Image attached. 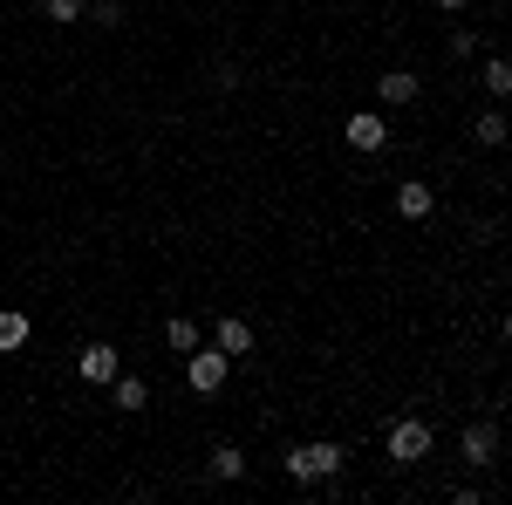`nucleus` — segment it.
<instances>
[{"label": "nucleus", "instance_id": "nucleus-1", "mask_svg": "<svg viewBox=\"0 0 512 505\" xmlns=\"http://www.w3.org/2000/svg\"><path fill=\"white\" fill-rule=\"evenodd\" d=\"M342 458H349V451L328 444V437H321V444H294V451H287V478H301V485H308V478H335Z\"/></svg>", "mask_w": 512, "mask_h": 505}, {"label": "nucleus", "instance_id": "nucleus-2", "mask_svg": "<svg viewBox=\"0 0 512 505\" xmlns=\"http://www.w3.org/2000/svg\"><path fill=\"white\" fill-rule=\"evenodd\" d=\"M226 376H233V355H226V349H205V342H198V349L185 355V383H192L198 396H219Z\"/></svg>", "mask_w": 512, "mask_h": 505}, {"label": "nucleus", "instance_id": "nucleus-3", "mask_svg": "<svg viewBox=\"0 0 512 505\" xmlns=\"http://www.w3.org/2000/svg\"><path fill=\"white\" fill-rule=\"evenodd\" d=\"M390 458L396 465H424V458H431V424H424V417L390 424Z\"/></svg>", "mask_w": 512, "mask_h": 505}, {"label": "nucleus", "instance_id": "nucleus-4", "mask_svg": "<svg viewBox=\"0 0 512 505\" xmlns=\"http://www.w3.org/2000/svg\"><path fill=\"white\" fill-rule=\"evenodd\" d=\"M117 369H123V362H117V349H110V342H89V349L76 355V376H82V383H89V389L117 383Z\"/></svg>", "mask_w": 512, "mask_h": 505}, {"label": "nucleus", "instance_id": "nucleus-5", "mask_svg": "<svg viewBox=\"0 0 512 505\" xmlns=\"http://www.w3.org/2000/svg\"><path fill=\"white\" fill-rule=\"evenodd\" d=\"M342 137H349L355 151H383V144H390V123H383V117H369V110H355V117L342 123Z\"/></svg>", "mask_w": 512, "mask_h": 505}, {"label": "nucleus", "instance_id": "nucleus-6", "mask_svg": "<svg viewBox=\"0 0 512 505\" xmlns=\"http://www.w3.org/2000/svg\"><path fill=\"white\" fill-rule=\"evenodd\" d=\"M212 349H226L233 362H246V355H253V321H239V314H226V321L212 328Z\"/></svg>", "mask_w": 512, "mask_h": 505}, {"label": "nucleus", "instance_id": "nucleus-7", "mask_svg": "<svg viewBox=\"0 0 512 505\" xmlns=\"http://www.w3.org/2000/svg\"><path fill=\"white\" fill-rule=\"evenodd\" d=\"M396 212H403V219H431V212H437V192L410 178V185H396Z\"/></svg>", "mask_w": 512, "mask_h": 505}, {"label": "nucleus", "instance_id": "nucleus-8", "mask_svg": "<svg viewBox=\"0 0 512 505\" xmlns=\"http://www.w3.org/2000/svg\"><path fill=\"white\" fill-rule=\"evenodd\" d=\"M492 458H499V430L472 424V430H465V465H492Z\"/></svg>", "mask_w": 512, "mask_h": 505}, {"label": "nucleus", "instance_id": "nucleus-9", "mask_svg": "<svg viewBox=\"0 0 512 505\" xmlns=\"http://www.w3.org/2000/svg\"><path fill=\"white\" fill-rule=\"evenodd\" d=\"M376 89H383V103H417V76H410V69H390V76H376Z\"/></svg>", "mask_w": 512, "mask_h": 505}, {"label": "nucleus", "instance_id": "nucleus-10", "mask_svg": "<svg viewBox=\"0 0 512 505\" xmlns=\"http://www.w3.org/2000/svg\"><path fill=\"white\" fill-rule=\"evenodd\" d=\"M478 82H485L492 96H512V62H506V55H485V69H478Z\"/></svg>", "mask_w": 512, "mask_h": 505}, {"label": "nucleus", "instance_id": "nucleus-11", "mask_svg": "<svg viewBox=\"0 0 512 505\" xmlns=\"http://www.w3.org/2000/svg\"><path fill=\"white\" fill-rule=\"evenodd\" d=\"M110 396H117V410H144L151 403V389L137 383V376H123V369H117V383H110Z\"/></svg>", "mask_w": 512, "mask_h": 505}, {"label": "nucleus", "instance_id": "nucleus-12", "mask_svg": "<svg viewBox=\"0 0 512 505\" xmlns=\"http://www.w3.org/2000/svg\"><path fill=\"white\" fill-rule=\"evenodd\" d=\"M21 342H28V314H21V308H7V314H0V355H14Z\"/></svg>", "mask_w": 512, "mask_h": 505}, {"label": "nucleus", "instance_id": "nucleus-13", "mask_svg": "<svg viewBox=\"0 0 512 505\" xmlns=\"http://www.w3.org/2000/svg\"><path fill=\"white\" fill-rule=\"evenodd\" d=\"M212 478H246V451L239 444H219L212 451Z\"/></svg>", "mask_w": 512, "mask_h": 505}, {"label": "nucleus", "instance_id": "nucleus-14", "mask_svg": "<svg viewBox=\"0 0 512 505\" xmlns=\"http://www.w3.org/2000/svg\"><path fill=\"white\" fill-rule=\"evenodd\" d=\"M164 342H171L178 355H192V349H198V328L185 321V314H171V321H164Z\"/></svg>", "mask_w": 512, "mask_h": 505}, {"label": "nucleus", "instance_id": "nucleus-15", "mask_svg": "<svg viewBox=\"0 0 512 505\" xmlns=\"http://www.w3.org/2000/svg\"><path fill=\"white\" fill-rule=\"evenodd\" d=\"M472 137L485 144V151H499V144H506V117H499V110H485V117L472 123Z\"/></svg>", "mask_w": 512, "mask_h": 505}, {"label": "nucleus", "instance_id": "nucleus-16", "mask_svg": "<svg viewBox=\"0 0 512 505\" xmlns=\"http://www.w3.org/2000/svg\"><path fill=\"white\" fill-rule=\"evenodd\" d=\"M82 7H89V0H41V14H48L55 28H69V21H82Z\"/></svg>", "mask_w": 512, "mask_h": 505}, {"label": "nucleus", "instance_id": "nucleus-17", "mask_svg": "<svg viewBox=\"0 0 512 505\" xmlns=\"http://www.w3.org/2000/svg\"><path fill=\"white\" fill-rule=\"evenodd\" d=\"M82 14H89L96 28H123V7H117V0H96V7H82Z\"/></svg>", "mask_w": 512, "mask_h": 505}, {"label": "nucleus", "instance_id": "nucleus-18", "mask_svg": "<svg viewBox=\"0 0 512 505\" xmlns=\"http://www.w3.org/2000/svg\"><path fill=\"white\" fill-rule=\"evenodd\" d=\"M431 7H444V14H458V7H472V0H431Z\"/></svg>", "mask_w": 512, "mask_h": 505}]
</instances>
